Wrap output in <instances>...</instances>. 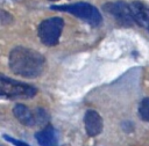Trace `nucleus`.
I'll use <instances>...</instances> for the list:
<instances>
[{"instance_id": "nucleus-6", "label": "nucleus", "mask_w": 149, "mask_h": 146, "mask_svg": "<svg viewBox=\"0 0 149 146\" xmlns=\"http://www.w3.org/2000/svg\"><path fill=\"white\" fill-rule=\"evenodd\" d=\"M84 125L86 133L90 137H95L102 131V119L101 116L95 110H87L84 115Z\"/></svg>"}, {"instance_id": "nucleus-12", "label": "nucleus", "mask_w": 149, "mask_h": 146, "mask_svg": "<svg viewBox=\"0 0 149 146\" xmlns=\"http://www.w3.org/2000/svg\"><path fill=\"white\" fill-rule=\"evenodd\" d=\"M0 16H1V22H2L3 24H7V23H9V22L12 21V16H10L8 13L3 12V10H1Z\"/></svg>"}, {"instance_id": "nucleus-3", "label": "nucleus", "mask_w": 149, "mask_h": 146, "mask_svg": "<svg viewBox=\"0 0 149 146\" xmlns=\"http://www.w3.org/2000/svg\"><path fill=\"white\" fill-rule=\"evenodd\" d=\"M37 89L24 82H20L5 75L0 78V94L7 98H30L35 96Z\"/></svg>"}, {"instance_id": "nucleus-13", "label": "nucleus", "mask_w": 149, "mask_h": 146, "mask_svg": "<svg viewBox=\"0 0 149 146\" xmlns=\"http://www.w3.org/2000/svg\"><path fill=\"white\" fill-rule=\"evenodd\" d=\"M49 1H58V0H49Z\"/></svg>"}, {"instance_id": "nucleus-10", "label": "nucleus", "mask_w": 149, "mask_h": 146, "mask_svg": "<svg viewBox=\"0 0 149 146\" xmlns=\"http://www.w3.org/2000/svg\"><path fill=\"white\" fill-rule=\"evenodd\" d=\"M139 115L144 122L149 123V97H144L141 101L139 107Z\"/></svg>"}, {"instance_id": "nucleus-7", "label": "nucleus", "mask_w": 149, "mask_h": 146, "mask_svg": "<svg viewBox=\"0 0 149 146\" xmlns=\"http://www.w3.org/2000/svg\"><path fill=\"white\" fill-rule=\"evenodd\" d=\"M13 114L15 118L23 125L26 126H34L37 124V116H36V110L31 111L27 105L24 104H16L13 108Z\"/></svg>"}, {"instance_id": "nucleus-4", "label": "nucleus", "mask_w": 149, "mask_h": 146, "mask_svg": "<svg viewBox=\"0 0 149 146\" xmlns=\"http://www.w3.org/2000/svg\"><path fill=\"white\" fill-rule=\"evenodd\" d=\"M64 27V21L61 17H50L43 20L37 28V35L41 42L47 46H54L58 43L62 30Z\"/></svg>"}, {"instance_id": "nucleus-8", "label": "nucleus", "mask_w": 149, "mask_h": 146, "mask_svg": "<svg viewBox=\"0 0 149 146\" xmlns=\"http://www.w3.org/2000/svg\"><path fill=\"white\" fill-rule=\"evenodd\" d=\"M130 5V10L135 23L141 27H149V7L140 1H134Z\"/></svg>"}, {"instance_id": "nucleus-2", "label": "nucleus", "mask_w": 149, "mask_h": 146, "mask_svg": "<svg viewBox=\"0 0 149 146\" xmlns=\"http://www.w3.org/2000/svg\"><path fill=\"white\" fill-rule=\"evenodd\" d=\"M51 9L54 10H61V12H68L83 21L87 22L91 25H99L102 21L100 12L91 3L88 2H76L70 5H59V6H51Z\"/></svg>"}, {"instance_id": "nucleus-1", "label": "nucleus", "mask_w": 149, "mask_h": 146, "mask_svg": "<svg viewBox=\"0 0 149 146\" xmlns=\"http://www.w3.org/2000/svg\"><path fill=\"white\" fill-rule=\"evenodd\" d=\"M8 66L15 75L36 78L42 74L45 66V59L40 52L33 49L16 46L9 52Z\"/></svg>"}, {"instance_id": "nucleus-11", "label": "nucleus", "mask_w": 149, "mask_h": 146, "mask_svg": "<svg viewBox=\"0 0 149 146\" xmlns=\"http://www.w3.org/2000/svg\"><path fill=\"white\" fill-rule=\"evenodd\" d=\"M3 139L5 140H7L8 143H12L13 145H15V146H30V145H28V144H26V143H23V141H21V140H17V139H14V138H12V137H8V136H3Z\"/></svg>"}, {"instance_id": "nucleus-9", "label": "nucleus", "mask_w": 149, "mask_h": 146, "mask_svg": "<svg viewBox=\"0 0 149 146\" xmlns=\"http://www.w3.org/2000/svg\"><path fill=\"white\" fill-rule=\"evenodd\" d=\"M35 139L41 146H58V136L56 130L48 125L43 130L35 133Z\"/></svg>"}, {"instance_id": "nucleus-5", "label": "nucleus", "mask_w": 149, "mask_h": 146, "mask_svg": "<svg viewBox=\"0 0 149 146\" xmlns=\"http://www.w3.org/2000/svg\"><path fill=\"white\" fill-rule=\"evenodd\" d=\"M102 9L107 14L112 15L118 21V23H120L122 25L129 27V25H133L135 23V21L133 19L132 10H130V5L125 2V1L107 2L104 5Z\"/></svg>"}, {"instance_id": "nucleus-14", "label": "nucleus", "mask_w": 149, "mask_h": 146, "mask_svg": "<svg viewBox=\"0 0 149 146\" xmlns=\"http://www.w3.org/2000/svg\"><path fill=\"white\" fill-rule=\"evenodd\" d=\"M148 30H149V27H148Z\"/></svg>"}]
</instances>
